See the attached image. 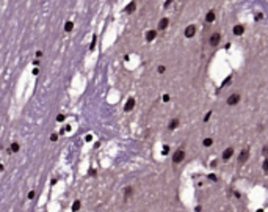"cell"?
<instances>
[{
  "mask_svg": "<svg viewBox=\"0 0 268 212\" xmlns=\"http://www.w3.org/2000/svg\"><path fill=\"white\" fill-rule=\"evenodd\" d=\"M184 157H185V151L184 149H177V151L174 153V156H173V162L174 164H180V162L184 160Z\"/></svg>",
  "mask_w": 268,
  "mask_h": 212,
  "instance_id": "cell-1",
  "label": "cell"
},
{
  "mask_svg": "<svg viewBox=\"0 0 268 212\" xmlns=\"http://www.w3.org/2000/svg\"><path fill=\"white\" fill-rule=\"evenodd\" d=\"M248 159H249V149H243L238 156V164H245V162H248Z\"/></svg>",
  "mask_w": 268,
  "mask_h": 212,
  "instance_id": "cell-2",
  "label": "cell"
},
{
  "mask_svg": "<svg viewBox=\"0 0 268 212\" xmlns=\"http://www.w3.org/2000/svg\"><path fill=\"white\" fill-rule=\"evenodd\" d=\"M221 41V35L220 33H213V35L210 36V46H218Z\"/></svg>",
  "mask_w": 268,
  "mask_h": 212,
  "instance_id": "cell-3",
  "label": "cell"
},
{
  "mask_svg": "<svg viewBox=\"0 0 268 212\" xmlns=\"http://www.w3.org/2000/svg\"><path fill=\"white\" fill-rule=\"evenodd\" d=\"M238 101H240V94H231V96L227 98V104H229V105L238 104Z\"/></svg>",
  "mask_w": 268,
  "mask_h": 212,
  "instance_id": "cell-4",
  "label": "cell"
},
{
  "mask_svg": "<svg viewBox=\"0 0 268 212\" xmlns=\"http://www.w3.org/2000/svg\"><path fill=\"white\" fill-rule=\"evenodd\" d=\"M194 33H196V27L194 25H188L187 29H185V36H187V38H193Z\"/></svg>",
  "mask_w": 268,
  "mask_h": 212,
  "instance_id": "cell-5",
  "label": "cell"
},
{
  "mask_svg": "<svg viewBox=\"0 0 268 212\" xmlns=\"http://www.w3.org/2000/svg\"><path fill=\"white\" fill-rule=\"evenodd\" d=\"M155 38H157V32H155V30H147V32H146V40L149 41V43L154 41Z\"/></svg>",
  "mask_w": 268,
  "mask_h": 212,
  "instance_id": "cell-6",
  "label": "cell"
},
{
  "mask_svg": "<svg viewBox=\"0 0 268 212\" xmlns=\"http://www.w3.org/2000/svg\"><path fill=\"white\" fill-rule=\"evenodd\" d=\"M133 107H135V99H133V98H130L129 101L125 102V105H124V110H125V112H130V110H132Z\"/></svg>",
  "mask_w": 268,
  "mask_h": 212,
  "instance_id": "cell-7",
  "label": "cell"
},
{
  "mask_svg": "<svg viewBox=\"0 0 268 212\" xmlns=\"http://www.w3.org/2000/svg\"><path fill=\"white\" fill-rule=\"evenodd\" d=\"M232 154H234V149H232V148H226V149H224V153H223V159H224V160H229V159L232 157Z\"/></svg>",
  "mask_w": 268,
  "mask_h": 212,
  "instance_id": "cell-8",
  "label": "cell"
},
{
  "mask_svg": "<svg viewBox=\"0 0 268 212\" xmlns=\"http://www.w3.org/2000/svg\"><path fill=\"white\" fill-rule=\"evenodd\" d=\"M243 32H245V27H243V25H235V27H234V35H235V36L243 35Z\"/></svg>",
  "mask_w": 268,
  "mask_h": 212,
  "instance_id": "cell-9",
  "label": "cell"
},
{
  "mask_svg": "<svg viewBox=\"0 0 268 212\" xmlns=\"http://www.w3.org/2000/svg\"><path fill=\"white\" fill-rule=\"evenodd\" d=\"M168 25H169V21H168V18H163L160 22H158V29H160V30H165Z\"/></svg>",
  "mask_w": 268,
  "mask_h": 212,
  "instance_id": "cell-10",
  "label": "cell"
},
{
  "mask_svg": "<svg viewBox=\"0 0 268 212\" xmlns=\"http://www.w3.org/2000/svg\"><path fill=\"white\" fill-rule=\"evenodd\" d=\"M215 18H216L215 11H209L207 16H205V22H213V21H215Z\"/></svg>",
  "mask_w": 268,
  "mask_h": 212,
  "instance_id": "cell-11",
  "label": "cell"
},
{
  "mask_svg": "<svg viewBox=\"0 0 268 212\" xmlns=\"http://www.w3.org/2000/svg\"><path fill=\"white\" fill-rule=\"evenodd\" d=\"M135 8H136V3H135V2H130L127 7H125V13H133Z\"/></svg>",
  "mask_w": 268,
  "mask_h": 212,
  "instance_id": "cell-12",
  "label": "cell"
},
{
  "mask_svg": "<svg viewBox=\"0 0 268 212\" xmlns=\"http://www.w3.org/2000/svg\"><path fill=\"white\" fill-rule=\"evenodd\" d=\"M17 151H19V143L13 142L11 146H9V153H17Z\"/></svg>",
  "mask_w": 268,
  "mask_h": 212,
  "instance_id": "cell-13",
  "label": "cell"
},
{
  "mask_svg": "<svg viewBox=\"0 0 268 212\" xmlns=\"http://www.w3.org/2000/svg\"><path fill=\"white\" fill-rule=\"evenodd\" d=\"M132 193H133V189H132V187H125L124 198H125V200H129V197H130V195H132Z\"/></svg>",
  "mask_w": 268,
  "mask_h": 212,
  "instance_id": "cell-14",
  "label": "cell"
},
{
  "mask_svg": "<svg viewBox=\"0 0 268 212\" xmlns=\"http://www.w3.org/2000/svg\"><path fill=\"white\" fill-rule=\"evenodd\" d=\"M177 126H179V120H177V118H174L171 123H169V129H171V131H174Z\"/></svg>",
  "mask_w": 268,
  "mask_h": 212,
  "instance_id": "cell-15",
  "label": "cell"
},
{
  "mask_svg": "<svg viewBox=\"0 0 268 212\" xmlns=\"http://www.w3.org/2000/svg\"><path fill=\"white\" fill-rule=\"evenodd\" d=\"M72 29H74V24L71 21H68L66 24H64V30H66V32H72Z\"/></svg>",
  "mask_w": 268,
  "mask_h": 212,
  "instance_id": "cell-16",
  "label": "cell"
},
{
  "mask_svg": "<svg viewBox=\"0 0 268 212\" xmlns=\"http://www.w3.org/2000/svg\"><path fill=\"white\" fill-rule=\"evenodd\" d=\"M79 209H80V201H79V200H75L74 204H72V212H77Z\"/></svg>",
  "mask_w": 268,
  "mask_h": 212,
  "instance_id": "cell-17",
  "label": "cell"
},
{
  "mask_svg": "<svg viewBox=\"0 0 268 212\" xmlns=\"http://www.w3.org/2000/svg\"><path fill=\"white\" fill-rule=\"evenodd\" d=\"M94 47H96V36H92V41L90 44V51H94Z\"/></svg>",
  "mask_w": 268,
  "mask_h": 212,
  "instance_id": "cell-18",
  "label": "cell"
},
{
  "mask_svg": "<svg viewBox=\"0 0 268 212\" xmlns=\"http://www.w3.org/2000/svg\"><path fill=\"white\" fill-rule=\"evenodd\" d=\"M212 143H213L212 138H205V140H204V146H212Z\"/></svg>",
  "mask_w": 268,
  "mask_h": 212,
  "instance_id": "cell-19",
  "label": "cell"
},
{
  "mask_svg": "<svg viewBox=\"0 0 268 212\" xmlns=\"http://www.w3.org/2000/svg\"><path fill=\"white\" fill-rule=\"evenodd\" d=\"M64 118H66L64 115H58V116H57V121H58V123H61V121H64Z\"/></svg>",
  "mask_w": 268,
  "mask_h": 212,
  "instance_id": "cell-20",
  "label": "cell"
},
{
  "mask_svg": "<svg viewBox=\"0 0 268 212\" xmlns=\"http://www.w3.org/2000/svg\"><path fill=\"white\" fill-rule=\"evenodd\" d=\"M50 140H52V142H57V140H58V135H57V134H52V135H50Z\"/></svg>",
  "mask_w": 268,
  "mask_h": 212,
  "instance_id": "cell-21",
  "label": "cell"
},
{
  "mask_svg": "<svg viewBox=\"0 0 268 212\" xmlns=\"http://www.w3.org/2000/svg\"><path fill=\"white\" fill-rule=\"evenodd\" d=\"M162 153H163V154H168V153H169V146H166V145H165V146H163V151H162Z\"/></svg>",
  "mask_w": 268,
  "mask_h": 212,
  "instance_id": "cell-22",
  "label": "cell"
},
{
  "mask_svg": "<svg viewBox=\"0 0 268 212\" xmlns=\"http://www.w3.org/2000/svg\"><path fill=\"white\" fill-rule=\"evenodd\" d=\"M165 71H166V68H165V66H158V72H160V74H163V72H165Z\"/></svg>",
  "mask_w": 268,
  "mask_h": 212,
  "instance_id": "cell-23",
  "label": "cell"
},
{
  "mask_svg": "<svg viewBox=\"0 0 268 212\" xmlns=\"http://www.w3.org/2000/svg\"><path fill=\"white\" fill-rule=\"evenodd\" d=\"M210 116H212V112H209V113H207V115L204 116V121H209V120H210Z\"/></svg>",
  "mask_w": 268,
  "mask_h": 212,
  "instance_id": "cell-24",
  "label": "cell"
},
{
  "mask_svg": "<svg viewBox=\"0 0 268 212\" xmlns=\"http://www.w3.org/2000/svg\"><path fill=\"white\" fill-rule=\"evenodd\" d=\"M231 80H232V77H231V76H229V77H227V79H226V80H224V82H223V87H224V85H226V83H229V82H231Z\"/></svg>",
  "mask_w": 268,
  "mask_h": 212,
  "instance_id": "cell-25",
  "label": "cell"
},
{
  "mask_svg": "<svg viewBox=\"0 0 268 212\" xmlns=\"http://www.w3.org/2000/svg\"><path fill=\"white\" fill-rule=\"evenodd\" d=\"M264 170H268V160H264Z\"/></svg>",
  "mask_w": 268,
  "mask_h": 212,
  "instance_id": "cell-26",
  "label": "cell"
},
{
  "mask_svg": "<svg viewBox=\"0 0 268 212\" xmlns=\"http://www.w3.org/2000/svg\"><path fill=\"white\" fill-rule=\"evenodd\" d=\"M209 179L210 181H216V176L215 175H209Z\"/></svg>",
  "mask_w": 268,
  "mask_h": 212,
  "instance_id": "cell-27",
  "label": "cell"
},
{
  "mask_svg": "<svg viewBox=\"0 0 268 212\" xmlns=\"http://www.w3.org/2000/svg\"><path fill=\"white\" fill-rule=\"evenodd\" d=\"M169 101V96L168 94H165V96H163V102H168Z\"/></svg>",
  "mask_w": 268,
  "mask_h": 212,
  "instance_id": "cell-28",
  "label": "cell"
},
{
  "mask_svg": "<svg viewBox=\"0 0 268 212\" xmlns=\"http://www.w3.org/2000/svg\"><path fill=\"white\" fill-rule=\"evenodd\" d=\"M28 198L33 200V198H35V192H30V193H28Z\"/></svg>",
  "mask_w": 268,
  "mask_h": 212,
  "instance_id": "cell-29",
  "label": "cell"
},
{
  "mask_svg": "<svg viewBox=\"0 0 268 212\" xmlns=\"http://www.w3.org/2000/svg\"><path fill=\"white\" fill-rule=\"evenodd\" d=\"M262 18H264V16H262V14H257V16H256V21H260Z\"/></svg>",
  "mask_w": 268,
  "mask_h": 212,
  "instance_id": "cell-30",
  "label": "cell"
},
{
  "mask_svg": "<svg viewBox=\"0 0 268 212\" xmlns=\"http://www.w3.org/2000/svg\"><path fill=\"white\" fill-rule=\"evenodd\" d=\"M36 57H38V58L42 57V52H41V51H38V52H36Z\"/></svg>",
  "mask_w": 268,
  "mask_h": 212,
  "instance_id": "cell-31",
  "label": "cell"
},
{
  "mask_svg": "<svg viewBox=\"0 0 268 212\" xmlns=\"http://www.w3.org/2000/svg\"><path fill=\"white\" fill-rule=\"evenodd\" d=\"M171 3H173V0H166V2H165V7H168V5H171Z\"/></svg>",
  "mask_w": 268,
  "mask_h": 212,
  "instance_id": "cell-32",
  "label": "cell"
},
{
  "mask_svg": "<svg viewBox=\"0 0 268 212\" xmlns=\"http://www.w3.org/2000/svg\"><path fill=\"white\" fill-rule=\"evenodd\" d=\"M90 175H91V176H96V170H90Z\"/></svg>",
  "mask_w": 268,
  "mask_h": 212,
  "instance_id": "cell-33",
  "label": "cell"
},
{
  "mask_svg": "<svg viewBox=\"0 0 268 212\" xmlns=\"http://www.w3.org/2000/svg\"><path fill=\"white\" fill-rule=\"evenodd\" d=\"M0 171H3V165L2 164H0Z\"/></svg>",
  "mask_w": 268,
  "mask_h": 212,
  "instance_id": "cell-34",
  "label": "cell"
},
{
  "mask_svg": "<svg viewBox=\"0 0 268 212\" xmlns=\"http://www.w3.org/2000/svg\"><path fill=\"white\" fill-rule=\"evenodd\" d=\"M257 212H264V211H262V209H259V211H257Z\"/></svg>",
  "mask_w": 268,
  "mask_h": 212,
  "instance_id": "cell-35",
  "label": "cell"
}]
</instances>
